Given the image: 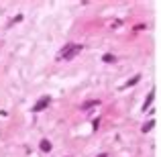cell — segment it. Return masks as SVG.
<instances>
[{
  "mask_svg": "<svg viewBox=\"0 0 161 157\" xmlns=\"http://www.w3.org/2000/svg\"><path fill=\"white\" fill-rule=\"evenodd\" d=\"M80 51H82V45L80 43H68L57 53V61H68V59H73Z\"/></svg>",
  "mask_w": 161,
  "mask_h": 157,
  "instance_id": "obj_1",
  "label": "cell"
},
{
  "mask_svg": "<svg viewBox=\"0 0 161 157\" xmlns=\"http://www.w3.org/2000/svg\"><path fill=\"white\" fill-rule=\"evenodd\" d=\"M49 102H51V98H49V96H43V98H39V100H37V104L33 106V112H41V110H43V108L47 106V104H49Z\"/></svg>",
  "mask_w": 161,
  "mask_h": 157,
  "instance_id": "obj_2",
  "label": "cell"
},
{
  "mask_svg": "<svg viewBox=\"0 0 161 157\" xmlns=\"http://www.w3.org/2000/svg\"><path fill=\"white\" fill-rule=\"evenodd\" d=\"M98 104H100V100H88V102H84L80 108H82V110H88L90 106H98Z\"/></svg>",
  "mask_w": 161,
  "mask_h": 157,
  "instance_id": "obj_3",
  "label": "cell"
},
{
  "mask_svg": "<svg viewBox=\"0 0 161 157\" xmlns=\"http://www.w3.org/2000/svg\"><path fill=\"white\" fill-rule=\"evenodd\" d=\"M153 126H155V121H147V123L143 124V133H149Z\"/></svg>",
  "mask_w": 161,
  "mask_h": 157,
  "instance_id": "obj_4",
  "label": "cell"
},
{
  "mask_svg": "<svg viewBox=\"0 0 161 157\" xmlns=\"http://www.w3.org/2000/svg\"><path fill=\"white\" fill-rule=\"evenodd\" d=\"M153 98H155V94H153V92H149V96H147V100H145V104H143V110H145V108H149V104H151V102H153Z\"/></svg>",
  "mask_w": 161,
  "mask_h": 157,
  "instance_id": "obj_5",
  "label": "cell"
},
{
  "mask_svg": "<svg viewBox=\"0 0 161 157\" xmlns=\"http://www.w3.org/2000/svg\"><path fill=\"white\" fill-rule=\"evenodd\" d=\"M41 151H51V143H49L47 139H43V141H41Z\"/></svg>",
  "mask_w": 161,
  "mask_h": 157,
  "instance_id": "obj_6",
  "label": "cell"
},
{
  "mask_svg": "<svg viewBox=\"0 0 161 157\" xmlns=\"http://www.w3.org/2000/svg\"><path fill=\"white\" fill-rule=\"evenodd\" d=\"M114 59H116V57H114V55H110V53H108V55H104V61H106V63H112Z\"/></svg>",
  "mask_w": 161,
  "mask_h": 157,
  "instance_id": "obj_7",
  "label": "cell"
},
{
  "mask_svg": "<svg viewBox=\"0 0 161 157\" xmlns=\"http://www.w3.org/2000/svg\"><path fill=\"white\" fill-rule=\"evenodd\" d=\"M137 82H139V76H135V78H133V80H131V82H128V84H127V86H135V84H137Z\"/></svg>",
  "mask_w": 161,
  "mask_h": 157,
  "instance_id": "obj_8",
  "label": "cell"
},
{
  "mask_svg": "<svg viewBox=\"0 0 161 157\" xmlns=\"http://www.w3.org/2000/svg\"><path fill=\"white\" fill-rule=\"evenodd\" d=\"M98 157H106V155H98Z\"/></svg>",
  "mask_w": 161,
  "mask_h": 157,
  "instance_id": "obj_9",
  "label": "cell"
}]
</instances>
